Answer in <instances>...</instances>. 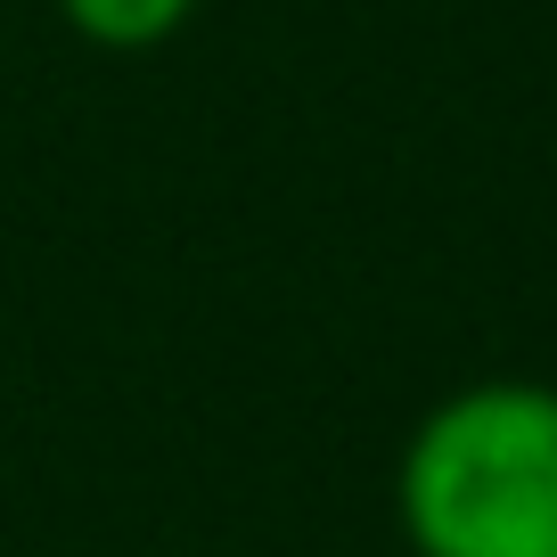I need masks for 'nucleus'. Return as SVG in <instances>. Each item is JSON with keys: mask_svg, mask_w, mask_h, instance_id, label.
Wrapping results in <instances>:
<instances>
[{"mask_svg": "<svg viewBox=\"0 0 557 557\" xmlns=\"http://www.w3.org/2000/svg\"><path fill=\"white\" fill-rule=\"evenodd\" d=\"M394 517L410 557H557V385L443 394L401 443Z\"/></svg>", "mask_w": 557, "mask_h": 557, "instance_id": "f257e3e1", "label": "nucleus"}, {"mask_svg": "<svg viewBox=\"0 0 557 557\" xmlns=\"http://www.w3.org/2000/svg\"><path fill=\"white\" fill-rule=\"evenodd\" d=\"M58 17L74 41H90L107 58H148L197 17V0H58Z\"/></svg>", "mask_w": 557, "mask_h": 557, "instance_id": "f03ea898", "label": "nucleus"}]
</instances>
